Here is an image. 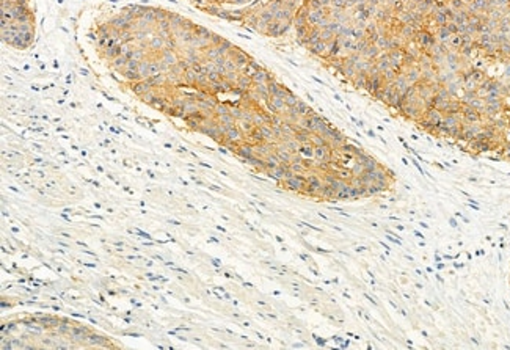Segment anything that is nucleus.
I'll return each instance as SVG.
<instances>
[{"label": "nucleus", "mask_w": 510, "mask_h": 350, "mask_svg": "<svg viewBox=\"0 0 510 350\" xmlns=\"http://www.w3.org/2000/svg\"><path fill=\"white\" fill-rule=\"evenodd\" d=\"M91 41L130 95L212 138L284 190L347 201L397 182L383 162L250 54L181 15L130 5L94 22Z\"/></svg>", "instance_id": "nucleus-1"}, {"label": "nucleus", "mask_w": 510, "mask_h": 350, "mask_svg": "<svg viewBox=\"0 0 510 350\" xmlns=\"http://www.w3.org/2000/svg\"><path fill=\"white\" fill-rule=\"evenodd\" d=\"M289 32L397 118L510 162V0H291Z\"/></svg>", "instance_id": "nucleus-2"}, {"label": "nucleus", "mask_w": 510, "mask_h": 350, "mask_svg": "<svg viewBox=\"0 0 510 350\" xmlns=\"http://www.w3.org/2000/svg\"><path fill=\"white\" fill-rule=\"evenodd\" d=\"M35 11L30 0H2V37L18 51L35 43Z\"/></svg>", "instance_id": "nucleus-3"}]
</instances>
